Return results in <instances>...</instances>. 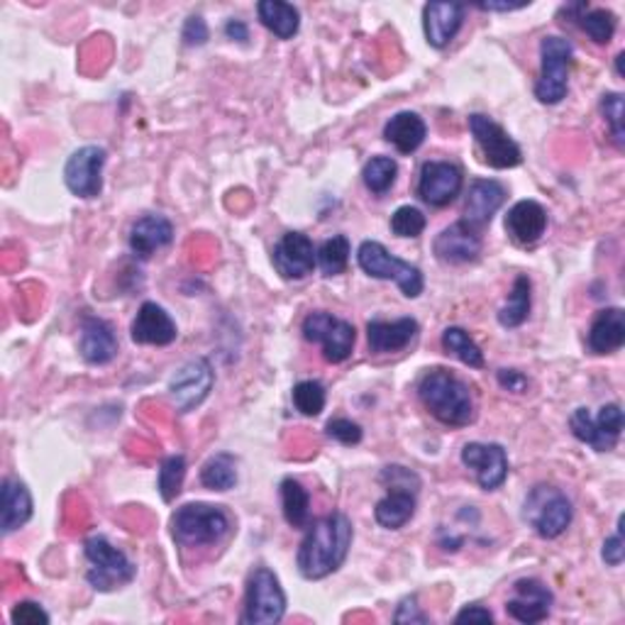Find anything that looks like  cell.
Here are the masks:
<instances>
[{
    "instance_id": "obj_6",
    "label": "cell",
    "mask_w": 625,
    "mask_h": 625,
    "mask_svg": "<svg viewBox=\"0 0 625 625\" xmlns=\"http://www.w3.org/2000/svg\"><path fill=\"white\" fill-rule=\"evenodd\" d=\"M172 533L182 547H210L230 533V518L220 506L186 504L174 513Z\"/></svg>"
},
{
    "instance_id": "obj_12",
    "label": "cell",
    "mask_w": 625,
    "mask_h": 625,
    "mask_svg": "<svg viewBox=\"0 0 625 625\" xmlns=\"http://www.w3.org/2000/svg\"><path fill=\"white\" fill-rule=\"evenodd\" d=\"M469 130H472L476 147L482 150L484 162L491 169H516V166L523 164V152L518 142L513 140L496 120L474 113L469 116Z\"/></svg>"
},
{
    "instance_id": "obj_31",
    "label": "cell",
    "mask_w": 625,
    "mask_h": 625,
    "mask_svg": "<svg viewBox=\"0 0 625 625\" xmlns=\"http://www.w3.org/2000/svg\"><path fill=\"white\" fill-rule=\"evenodd\" d=\"M530 306H533V284L526 274H520L516 276V282H513L508 300L501 306L498 316H496L501 328H508V330L520 328L530 316Z\"/></svg>"
},
{
    "instance_id": "obj_48",
    "label": "cell",
    "mask_w": 625,
    "mask_h": 625,
    "mask_svg": "<svg viewBox=\"0 0 625 625\" xmlns=\"http://www.w3.org/2000/svg\"><path fill=\"white\" fill-rule=\"evenodd\" d=\"M494 621V613L484 608L482 604H469L454 616V623H491Z\"/></svg>"
},
{
    "instance_id": "obj_40",
    "label": "cell",
    "mask_w": 625,
    "mask_h": 625,
    "mask_svg": "<svg viewBox=\"0 0 625 625\" xmlns=\"http://www.w3.org/2000/svg\"><path fill=\"white\" fill-rule=\"evenodd\" d=\"M428 226V218L416 206H401L396 213L391 216V232L396 238H420L423 230Z\"/></svg>"
},
{
    "instance_id": "obj_45",
    "label": "cell",
    "mask_w": 625,
    "mask_h": 625,
    "mask_svg": "<svg viewBox=\"0 0 625 625\" xmlns=\"http://www.w3.org/2000/svg\"><path fill=\"white\" fill-rule=\"evenodd\" d=\"M601 557L608 567H621L625 560V542H623V516L618 518V530L616 535L604 540V550H601Z\"/></svg>"
},
{
    "instance_id": "obj_23",
    "label": "cell",
    "mask_w": 625,
    "mask_h": 625,
    "mask_svg": "<svg viewBox=\"0 0 625 625\" xmlns=\"http://www.w3.org/2000/svg\"><path fill=\"white\" fill-rule=\"evenodd\" d=\"M462 3H428L423 8V30L432 50H445L457 37L464 22Z\"/></svg>"
},
{
    "instance_id": "obj_1",
    "label": "cell",
    "mask_w": 625,
    "mask_h": 625,
    "mask_svg": "<svg viewBox=\"0 0 625 625\" xmlns=\"http://www.w3.org/2000/svg\"><path fill=\"white\" fill-rule=\"evenodd\" d=\"M352 540V520L340 511L310 523L296 555L300 577L308 579V582H318V579H326L338 572L344 560H348Z\"/></svg>"
},
{
    "instance_id": "obj_11",
    "label": "cell",
    "mask_w": 625,
    "mask_h": 625,
    "mask_svg": "<svg viewBox=\"0 0 625 625\" xmlns=\"http://www.w3.org/2000/svg\"><path fill=\"white\" fill-rule=\"evenodd\" d=\"M569 428L574 438L589 445L591 450L611 452L623 432V408L618 404H608L599 410V416H591L589 408H577L569 418Z\"/></svg>"
},
{
    "instance_id": "obj_9",
    "label": "cell",
    "mask_w": 625,
    "mask_h": 625,
    "mask_svg": "<svg viewBox=\"0 0 625 625\" xmlns=\"http://www.w3.org/2000/svg\"><path fill=\"white\" fill-rule=\"evenodd\" d=\"M286 613V594L278 577L266 567H256L248 579L244 591V611L240 623L244 625H274Z\"/></svg>"
},
{
    "instance_id": "obj_37",
    "label": "cell",
    "mask_w": 625,
    "mask_h": 625,
    "mask_svg": "<svg viewBox=\"0 0 625 625\" xmlns=\"http://www.w3.org/2000/svg\"><path fill=\"white\" fill-rule=\"evenodd\" d=\"M398 176V164L391 160V156H372L370 162L364 164V186L370 188L374 196H384L386 191H391V186L396 184Z\"/></svg>"
},
{
    "instance_id": "obj_2",
    "label": "cell",
    "mask_w": 625,
    "mask_h": 625,
    "mask_svg": "<svg viewBox=\"0 0 625 625\" xmlns=\"http://www.w3.org/2000/svg\"><path fill=\"white\" fill-rule=\"evenodd\" d=\"M420 404L435 420L450 428H467L476 418L474 396L460 376L448 370H430L418 382Z\"/></svg>"
},
{
    "instance_id": "obj_18",
    "label": "cell",
    "mask_w": 625,
    "mask_h": 625,
    "mask_svg": "<svg viewBox=\"0 0 625 625\" xmlns=\"http://www.w3.org/2000/svg\"><path fill=\"white\" fill-rule=\"evenodd\" d=\"M552 591L547 589L545 582L535 577L518 579L513 584V596L506 601V613L518 623H542L552 611Z\"/></svg>"
},
{
    "instance_id": "obj_33",
    "label": "cell",
    "mask_w": 625,
    "mask_h": 625,
    "mask_svg": "<svg viewBox=\"0 0 625 625\" xmlns=\"http://www.w3.org/2000/svg\"><path fill=\"white\" fill-rule=\"evenodd\" d=\"M200 484L210 491H230L238 484V460L230 452H218L208 457L200 467Z\"/></svg>"
},
{
    "instance_id": "obj_15",
    "label": "cell",
    "mask_w": 625,
    "mask_h": 625,
    "mask_svg": "<svg viewBox=\"0 0 625 625\" xmlns=\"http://www.w3.org/2000/svg\"><path fill=\"white\" fill-rule=\"evenodd\" d=\"M272 262L284 282H300L318 266V250L306 232H286L274 244Z\"/></svg>"
},
{
    "instance_id": "obj_36",
    "label": "cell",
    "mask_w": 625,
    "mask_h": 625,
    "mask_svg": "<svg viewBox=\"0 0 625 625\" xmlns=\"http://www.w3.org/2000/svg\"><path fill=\"white\" fill-rule=\"evenodd\" d=\"M350 254H352V248L344 234H335V238L322 242L318 250V264H320L322 274L326 276L344 274V270H348V264H350Z\"/></svg>"
},
{
    "instance_id": "obj_41",
    "label": "cell",
    "mask_w": 625,
    "mask_h": 625,
    "mask_svg": "<svg viewBox=\"0 0 625 625\" xmlns=\"http://www.w3.org/2000/svg\"><path fill=\"white\" fill-rule=\"evenodd\" d=\"M601 113H604L611 140L618 150L625 147V130H623V94H604L601 96Z\"/></svg>"
},
{
    "instance_id": "obj_16",
    "label": "cell",
    "mask_w": 625,
    "mask_h": 625,
    "mask_svg": "<svg viewBox=\"0 0 625 625\" xmlns=\"http://www.w3.org/2000/svg\"><path fill=\"white\" fill-rule=\"evenodd\" d=\"M462 464L472 469L476 484L484 491L501 489L508 476V454L496 442H467Z\"/></svg>"
},
{
    "instance_id": "obj_39",
    "label": "cell",
    "mask_w": 625,
    "mask_h": 625,
    "mask_svg": "<svg viewBox=\"0 0 625 625\" xmlns=\"http://www.w3.org/2000/svg\"><path fill=\"white\" fill-rule=\"evenodd\" d=\"M292 396H294L296 410L300 413V416H308V418L320 416L322 408H326V401H328L326 386H322L320 382H316V379H308V382H298L294 386Z\"/></svg>"
},
{
    "instance_id": "obj_25",
    "label": "cell",
    "mask_w": 625,
    "mask_h": 625,
    "mask_svg": "<svg viewBox=\"0 0 625 625\" xmlns=\"http://www.w3.org/2000/svg\"><path fill=\"white\" fill-rule=\"evenodd\" d=\"M418 320L416 318H398V320H370L366 326V342L374 354H394L406 350L416 340Z\"/></svg>"
},
{
    "instance_id": "obj_14",
    "label": "cell",
    "mask_w": 625,
    "mask_h": 625,
    "mask_svg": "<svg viewBox=\"0 0 625 625\" xmlns=\"http://www.w3.org/2000/svg\"><path fill=\"white\" fill-rule=\"evenodd\" d=\"M216 384V372L208 360L198 357V360L186 362L169 382V396L178 413H191L208 398Z\"/></svg>"
},
{
    "instance_id": "obj_4",
    "label": "cell",
    "mask_w": 625,
    "mask_h": 625,
    "mask_svg": "<svg viewBox=\"0 0 625 625\" xmlns=\"http://www.w3.org/2000/svg\"><path fill=\"white\" fill-rule=\"evenodd\" d=\"M574 508L572 501L562 489L550 484H538L530 489V494L523 501V520L540 535L542 540H555L572 526Z\"/></svg>"
},
{
    "instance_id": "obj_21",
    "label": "cell",
    "mask_w": 625,
    "mask_h": 625,
    "mask_svg": "<svg viewBox=\"0 0 625 625\" xmlns=\"http://www.w3.org/2000/svg\"><path fill=\"white\" fill-rule=\"evenodd\" d=\"M130 338L138 344L166 348V344H172L178 338V330L169 312H166L162 306H156L154 300H147V304L140 306L135 320H132Z\"/></svg>"
},
{
    "instance_id": "obj_38",
    "label": "cell",
    "mask_w": 625,
    "mask_h": 625,
    "mask_svg": "<svg viewBox=\"0 0 625 625\" xmlns=\"http://www.w3.org/2000/svg\"><path fill=\"white\" fill-rule=\"evenodd\" d=\"M184 479H186V457L184 454L166 457L160 467V479H156V489H160V494L166 504H172V501L182 494Z\"/></svg>"
},
{
    "instance_id": "obj_3",
    "label": "cell",
    "mask_w": 625,
    "mask_h": 625,
    "mask_svg": "<svg viewBox=\"0 0 625 625\" xmlns=\"http://www.w3.org/2000/svg\"><path fill=\"white\" fill-rule=\"evenodd\" d=\"M379 482L386 486V496L374 508V518L386 530H401L416 516L420 476L404 464H388L379 474Z\"/></svg>"
},
{
    "instance_id": "obj_28",
    "label": "cell",
    "mask_w": 625,
    "mask_h": 625,
    "mask_svg": "<svg viewBox=\"0 0 625 625\" xmlns=\"http://www.w3.org/2000/svg\"><path fill=\"white\" fill-rule=\"evenodd\" d=\"M174 240V226L169 218L164 216H144L140 218L130 230V250L140 260H150V256L166 248Z\"/></svg>"
},
{
    "instance_id": "obj_24",
    "label": "cell",
    "mask_w": 625,
    "mask_h": 625,
    "mask_svg": "<svg viewBox=\"0 0 625 625\" xmlns=\"http://www.w3.org/2000/svg\"><path fill=\"white\" fill-rule=\"evenodd\" d=\"M506 232L518 248H533L535 242L542 240L547 230V210L538 200H518L506 216Z\"/></svg>"
},
{
    "instance_id": "obj_10",
    "label": "cell",
    "mask_w": 625,
    "mask_h": 625,
    "mask_svg": "<svg viewBox=\"0 0 625 625\" xmlns=\"http://www.w3.org/2000/svg\"><path fill=\"white\" fill-rule=\"evenodd\" d=\"M300 332L308 342H316L322 348V357L330 364H340L348 360L354 350L357 330L352 322L332 316L328 310H312L304 318Z\"/></svg>"
},
{
    "instance_id": "obj_8",
    "label": "cell",
    "mask_w": 625,
    "mask_h": 625,
    "mask_svg": "<svg viewBox=\"0 0 625 625\" xmlns=\"http://www.w3.org/2000/svg\"><path fill=\"white\" fill-rule=\"evenodd\" d=\"M572 57V42L560 35H550L540 42V76L535 81V98L542 106H557L567 98Z\"/></svg>"
},
{
    "instance_id": "obj_5",
    "label": "cell",
    "mask_w": 625,
    "mask_h": 625,
    "mask_svg": "<svg viewBox=\"0 0 625 625\" xmlns=\"http://www.w3.org/2000/svg\"><path fill=\"white\" fill-rule=\"evenodd\" d=\"M357 264L372 278L394 282L406 298H418L423 288H426V278H423V272L416 264L398 260V256L391 254L384 244L376 240H366L360 244V250H357Z\"/></svg>"
},
{
    "instance_id": "obj_44",
    "label": "cell",
    "mask_w": 625,
    "mask_h": 625,
    "mask_svg": "<svg viewBox=\"0 0 625 625\" xmlns=\"http://www.w3.org/2000/svg\"><path fill=\"white\" fill-rule=\"evenodd\" d=\"M208 37H210L208 25H206V20L200 18V15H191L184 22L182 40H184L186 47H204V44L208 42Z\"/></svg>"
},
{
    "instance_id": "obj_35",
    "label": "cell",
    "mask_w": 625,
    "mask_h": 625,
    "mask_svg": "<svg viewBox=\"0 0 625 625\" xmlns=\"http://www.w3.org/2000/svg\"><path fill=\"white\" fill-rule=\"evenodd\" d=\"M579 28L586 32V37L596 44H608L616 35V25L618 20L616 15L611 13L606 8H586L582 6L579 8V15H577Z\"/></svg>"
},
{
    "instance_id": "obj_27",
    "label": "cell",
    "mask_w": 625,
    "mask_h": 625,
    "mask_svg": "<svg viewBox=\"0 0 625 625\" xmlns=\"http://www.w3.org/2000/svg\"><path fill=\"white\" fill-rule=\"evenodd\" d=\"M594 354H613L625 344V312L623 308H604L596 312L586 338Z\"/></svg>"
},
{
    "instance_id": "obj_50",
    "label": "cell",
    "mask_w": 625,
    "mask_h": 625,
    "mask_svg": "<svg viewBox=\"0 0 625 625\" xmlns=\"http://www.w3.org/2000/svg\"><path fill=\"white\" fill-rule=\"evenodd\" d=\"M528 3H479L476 8L479 10H486V13H511V10H520V8H526Z\"/></svg>"
},
{
    "instance_id": "obj_47",
    "label": "cell",
    "mask_w": 625,
    "mask_h": 625,
    "mask_svg": "<svg viewBox=\"0 0 625 625\" xmlns=\"http://www.w3.org/2000/svg\"><path fill=\"white\" fill-rule=\"evenodd\" d=\"M501 388L511 391V394H523L528 388V376L520 374L518 370H498L496 374Z\"/></svg>"
},
{
    "instance_id": "obj_19",
    "label": "cell",
    "mask_w": 625,
    "mask_h": 625,
    "mask_svg": "<svg viewBox=\"0 0 625 625\" xmlns=\"http://www.w3.org/2000/svg\"><path fill=\"white\" fill-rule=\"evenodd\" d=\"M506 186L496 178H474L464 198V222L482 232L506 204Z\"/></svg>"
},
{
    "instance_id": "obj_26",
    "label": "cell",
    "mask_w": 625,
    "mask_h": 625,
    "mask_svg": "<svg viewBox=\"0 0 625 625\" xmlns=\"http://www.w3.org/2000/svg\"><path fill=\"white\" fill-rule=\"evenodd\" d=\"M32 513H35V504H32L30 489L20 479L8 476L3 489H0V528H3V535L28 526Z\"/></svg>"
},
{
    "instance_id": "obj_34",
    "label": "cell",
    "mask_w": 625,
    "mask_h": 625,
    "mask_svg": "<svg viewBox=\"0 0 625 625\" xmlns=\"http://www.w3.org/2000/svg\"><path fill=\"white\" fill-rule=\"evenodd\" d=\"M442 350L457 357L462 364L472 366V370H482L484 366V352L479 344L469 338V332L464 328H445L442 330Z\"/></svg>"
},
{
    "instance_id": "obj_13",
    "label": "cell",
    "mask_w": 625,
    "mask_h": 625,
    "mask_svg": "<svg viewBox=\"0 0 625 625\" xmlns=\"http://www.w3.org/2000/svg\"><path fill=\"white\" fill-rule=\"evenodd\" d=\"M106 150L98 144H86L76 150L64 166V184L76 198H98L103 191V166Z\"/></svg>"
},
{
    "instance_id": "obj_42",
    "label": "cell",
    "mask_w": 625,
    "mask_h": 625,
    "mask_svg": "<svg viewBox=\"0 0 625 625\" xmlns=\"http://www.w3.org/2000/svg\"><path fill=\"white\" fill-rule=\"evenodd\" d=\"M328 438L332 440H338L342 445H360L362 442V426L360 423H354L350 418H335L328 423Z\"/></svg>"
},
{
    "instance_id": "obj_20",
    "label": "cell",
    "mask_w": 625,
    "mask_h": 625,
    "mask_svg": "<svg viewBox=\"0 0 625 625\" xmlns=\"http://www.w3.org/2000/svg\"><path fill=\"white\" fill-rule=\"evenodd\" d=\"M432 252L442 264H469L482 254V232L467 226L464 220L452 222L432 242Z\"/></svg>"
},
{
    "instance_id": "obj_7",
    "label": "cell",
    "mask_w": 625,
    "mask_h": 625,
    "mask_svg": "<svg viewBox=\"0 0 625 625\" xmlns=\"http://www.w3.org/2000/svg\"><path fill=\"white\" fill-rule=\"evenodd\" d=\"M84 555L91 569H88L86 582L96 591H113L118 586L130 584L138 574V567L128 560V555L110 542L103 535H91L84 542Z\"/></svg>"
},
{
    "instance_id": "obj_17",
    "label": "cell",
    "mask_w": 625,
    "mask_h": 625,
    "mask_svg": "<svg viewBox=\"0 0 625 625\" xmlns=\"http://www.w3.org/2000/svg\"><path fill=\"white\" fill-rule=\"evenodd\" d=\"M464 174L452 162H426L418 178V196L432 208H445L462 194Z\"/></svg>"
},
{
    "instance_id": "obj_22",
    "label": "cell",
    "mask_w": 625,
    "mask_h": 625,
    "mask_svg": "<svg viewBox=\"0 0 625 625\" xmlns=\"http://www.w3.org/2000/svg\"><path fill=\"white\" fill-rule=\"evenodd\" d=\"M78 350L88 364L103 366L108 362H113L118 357V338L116 330L110 322L96 316H84L81 318V338H78Z\"/></svg>"
},
{
    "instance_id": "obj_29",
    "label": "cell",
    "mask_w": 625,
    "mask_h": 625,
    "mask_svg": "<svg viewBox=\"0 0 625 625\" xmlns=\"http://www.w3.org/2000/svg\"><path fill=\"white\" fill-rule=\"evenodd\" d=\"M428 135V125L418 113H410V110H404V113H396L384 125V140L401 154H410L416 152L423 142H426Z\"/></svg>"
},
{
    "instance_id": "obj_46",
    "label": "cell",
    "mask_w": 625,
    "mask_h": 625,
    "mask_svg": "<svg viewBox=\"0 0 625 625\" xmlns=\"http://www.w3.org/2000/svg\"><path fill=\"white\" fill-rule=\"evenodd\" d=\"M394 621L396 623H430V618L426 616V613L420 611L416 596H406L404 601H401Z\"/></svg>"
},
{
    "instance_id": "obj_30",
    "label": "cell",
    "mask_w": 625,
    "mask_h": 625,
    "mask_svg": "<svg viewBox=\"0 0 625 625\" xmlns=\"http://www.w3.org/2000/svg\"><path fill=\"white\" fill-rule=\"evenodd\" d=\"M256 15H260L262 25L278 40H294L300 28L298 8L284 3V0H262L256 6Z\"/></svg>"
},
{
    "instance_id": "obj_49",
    "label": "cell",
    "mask_w": 625,
    "mask_h": 625,
    "mask_svg": "<svg viewBox=\"0 0 625 625\" xmlns=\"http://www.w3.org/2000/svg\"><path fill=\"white\" fill-rule=\"evenodd\" d=\"M226 35H228V40H232V42H248L250 40V28L244 25L242 20H228L226 22Z\"/></svg>"
},
{
    "instance_id": "obj_32",
    "label": "cell",
    "mask_w": 625,
    "mask_h": 625,
    "mask_svg": "<svg viewBox=\"0 0 625 625\" xmlns=\"http://www.w3.org/2000/svg\"><path fill=\"white\" fill-rule=\"evenodd\" d=\"M282 511L292 528L310 526V494L294 476H286L282 482Z\"/></svg>"
},
{
    "instance_id": "obj_43",
    "label": "cell",
    "mask_w": 625,
    "mask_h": 625,
    "mask_svg": "<svg viewBox=\"0 0 625 625\" xmlns=\"http://www.w3.org/2000/svg\"><path fill=\"white\" fill-rule=\"evenodd\" d=\"M10 621L15 625H47L50 613L40 604H35V601H20V604H15L13 611H10Z\"/></svg>"
}]
</instances>
